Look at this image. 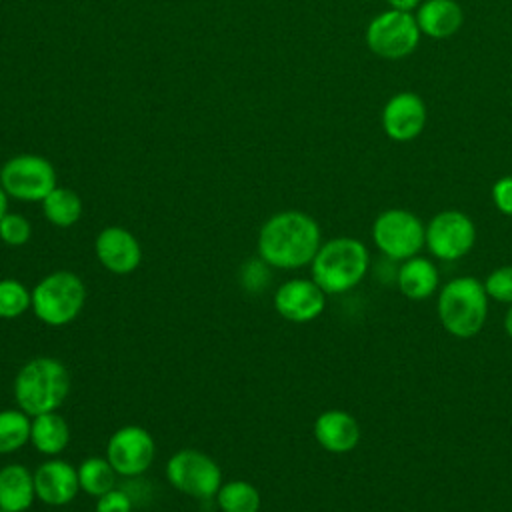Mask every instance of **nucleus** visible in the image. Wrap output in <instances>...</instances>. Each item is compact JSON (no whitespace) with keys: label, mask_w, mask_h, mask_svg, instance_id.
<instances>
[{"label":"nucleus","mask_w":512,"mask_h":512,"mask_svg":"<svg viewBox=\"0 0 512 512\" xmlns=\"http://www.w3.org/2000/svg\"><path fill=\"white\" fill-rule=\"evenodd\" d=\"M322 246L318 222L300 210H282L272 214L258 232L256 250L270 268L298 270L312 264Z\"/></svg>","instance_id":"f257e3e1"},{"label":"nucleus","mask_w":512,"mask_h":512,"mask_svg":"<svg viewBox=\"0 0 512 512\" xmlns=\"http://www.w3.org/2000/svg\"><path fill=\"white\" fill-rule=\"evenodd\" d=\"M70 372L58 358H30L14 376V402L28 416L58 410L70 392Z\"/></svg>","instance_id":"f03ea898"},{"label":"nucleus","mask_w":512,"mask_h":512,"mask_svg":"<svg viewBox=\"0 0 512 512\" xmlns=\"http://www.w3.org/2000/svg\"><path fill=\"white\" fill-rule=\"evenodd\" d=\"M370 268V252L366 244L352 236H338L322 242L310 272L312 280L328 294H344L356 288Z\"/></svg>","instance_id":"7ed1b4c3"},{"label":"nucleus","mask_w":512,"mask_h":512,"mask_svg":"<svg viewBox=\"0 0 512 512\" xmlns=\"http://www.w3.org/2000/svg\"><path fill=\"white\" fill-rule=\"evenodd\" d=\"M442 328L454 338L476 336L488 316V294L484 284L474 276H456L448 280L436 302Z\"/></svg>","instance_id":"20e7f679"},{"label":"nucleus","mask_w":512,"mask_h":512,"mask_svg":"<svg viewBox=\"0 0 512 512\" xmlns=\"http://www.w3.org/2000/svg\"><path fill=\"white\" fill-rule=\"evenodd\" d=\"M86 304V284L70 270H54L42 276L32 288L34 316L52 328H62L76 320Z\"/></svg>","instance_id":"39448f33"},{"label":"nucleus","mask_w":512,"mask_h":512,"mask_svg":"<svg viewBox=\"0 0 512 512\" xmlns=\"http://www.w3.org/2000/svg\"><path fill=\"white\" fill-rule=\"evenodd\" d=\"M372 240L386 258L404 262L426 246V226L410 210L388 208L376 216Z\"/></svg>","instance_id":"423d86ee"},{"label":"nucleus","mask_w":512,"mask_h":512,"mask_svg":"<svg viewBox=\"0 0 512 512\" xmlns=\"http://www.w3.org/2000/svg\"><path fill=\"white\" fill-rule=\"evenodd\" d=\"M164 472L172 488L198 500L214 498L222 486V470L216 460L196 448L176 450L168 458Z\"/></svg>","instance_id":"0eeeda50"},{"label":"nucleus","mask_w":512,"mask_h":512,"mask_svg":"<svg viewBox=\"0 0 512 512\" xmlns=\"http://www.w3.org/2000/svg\"><path fill=\"white\" fill-rule=\"evenodd\" d=\"M6 194L20 202H42L58 184L54 166L38 154H18L0 170Z\"/></svg>","instance_id":"6e6552de"},{"label":"nucleus","mask_w":512,"mask_h":512,"mask_svg":"<svg viewBox=\"0 0 512 512\" xmlns=\"http://www.w3.org/2000/svg\"><path fill=\"white\" fill-rule=\"evenodd\" d=\"M420 28L412 12L384 10L366 26L368 48L388 60H398L412 54L420 42Z\"/></svg>","instance_id":"1a4fd4ad"},{"label":"nucleus","mask_w":512,"mask_h":512,"mask_svg":"<svg viewBox=\"0 0 512 512\" xmlns=\"http://www.w3.org/2000/svg\"><path fill=\"white\" fill-rule=\"evenodd\" d=\"M476 244V226L460 210H442L426 224V248L444 262L464 258Z\"/></svg>","instance_id":"9d476101"},{"label":"nucleus","mask_w":512,"mask_h":512,"mask_svg":"<svg viewBox=\"0 0 512 512\" xmlns=\"http://www.w3.org/2000/svg\"><path fill=\"white\" fill-rule=\"evenodd\" d=\"M156 456V442L152 434L138 426L126 424L112 432L106 442V458L122 478H136L144 474Z\"/></svg>","instance_id":"9b49d317"},{"label":"nucleus","mask_w":512,"mask_h":512,"mask_svg":"<svg viewBox=\"0 0 512 512\" xmlns=\"http://www.w3.org/2000/svg\"><path fill=\"white\" fill-rule=\"evenodd\" d=\"M326 296L328 294L312 278H290L276 288L272 304L284 320L306 324L324 312Z\"/></svg>","instance_id":"f8f14e48"},{"label":"nucleus","mask_w":512,"mask_h":512,"mask_svg":"<svg viewBox=\"0 0 512 512\" xmlns=\"http://www.w3.org/2000/svg\"><path fill=\"white\" fill-rule=\"evenodd\" d=\"M94 254L102 268L118 276L134 272L142 262L138 238L122 226L102 228L94 240Z\"/></svg>","instance_id":"ddd939ff"},{"label":"nucleus","mask_w":512,"mask_h":512,"mask_svg":"<svg viewBox=\"0 0 512 512\" xmlns=\"http://www.w3.org/2000/svg\"><path fill=\"white\" fill-rule=\"evenodd\" d=\"M426 126V104L416 92H398L382 108V128L390 140L410 142Z\"/></svg>","instance_id":"4468645a"},{"label":"nucleus","mask_w":512,"mask_h":512,"mask_svg":"<svg viewBox=\"0 0 512 512\" xmlns=\"http://www.w3.org/2000/svg\"><path fill=\"white\" fill-rule=\"evenodd\" d=\"M34 488L42 504L66 506L80 492L78 470L62 458H48L34 470Z\"/></svg>","instance_id":"2eb2a0df"},{"label":"nucleus","mask_w":512,"mask_h":512,"mask_svg":"<svg viewBox=\"0 0 512 512\" xmlns=\"http://www.w3.org/2000/svg\"><path fill=\"white\" fill-rule=\"evenodd\" d=\"M314 438L316 442L332 454H346L354 450L360 442V424L358 420L340 408H328L320 412L314 420Z\"/></svg>","instance_id":"dca6fc26"},{"label":"nucleus","mask_w":512,"mask_h":512,"mask_svg":"<svg viewBox=\"0 0 512 512\" xmlns=\"http://www.w3.org/2000/svg\"><path fill=\"white\" fill-rule=\"evenodd\" d=\"M34 500V472L18 462L4 464L0 468V508L6 512H26Z\"/></svg>","instance_id":"f3484780"},{"label":"nucleus","mask_w":512,"mask_h":512,"mask_svg":"<svg viewBox=\"0 0 512 512\" xmlns=\"http://www.w3.org/2000/svg\"><path fill=\"white\" fill-rule=\"evenodd\" d=\"M416 22L422 34L442 40L460 30L464 12L456 0H424L418 6Z\"/></svg>","instance_id":"a211bd4d"},{"label":"nucleus","mask_w":512,"mask_h":512,"mask_svg":"<svg viewBox=\"0 0 512 512\" xmlns=\"http://www.w3.org/2000/svg\"><path fill=\"white\" fill-rule=\"evenodd\" d=\"M396 284L408 300H426L436 292L440 284V272L432 260L424 256H412L400 264Z\"/></svg>","instance_id":"6ab92c4d"},{"label":"nucleus","mask_w":512,"mask_h":512,"mask_svg":"<svg viewBox=\"0 0 512 512\" xmlns=\"http://www.w3.org/2000/svg\"><path fill=\"white\" fill-rule=\"evenodd\" d=\"M30 444L36 452L50 458L62 454L70 444V426L66 418L58 414V410L32 416Z\"/></svg>","instance_id":"aec40b11"},{"label":"nucleus","mask_w":512,"mask_h":512,"mask_svg":"<svg viewBox=\"0 0 512 512\" xmlns=\"http://www.w3.org/2000/svg\"><path fill=\"white\" fill-rule=\"evenodd\" d=\"M44 218L58 228L74 226L82 216V200L80 196L64 186H56L44 200H42Z\"/></svg>","instance_id":"412c9836"},{"label":"nucleus","mask_w":512,"mask_h":512,"mask_svg":"<svg viewBox=\"0 0 512 512\" xmlns=\"http://www.w3.org/2000/svg\"><path fill=\"white\" fill-rule=\"evenodd\" d=\"M76 470H78L80 492H86L88 496L98 498L108 490L116 488L118 474L106 456H88L80 462Z\"/></svg>","instance_id":"4be33fe9"},{"label":"nucleus","mask_w":512,"mask_h":512,"mask_svg":"<svg viewBox=\"0 0 512 512\" xmlns=\"http://www.w3.org/2000/svg\"><path fill=\"white\" fill-rule=\"evenodd\" d=\"M220 512H258L262 498L258 488L248 480H228L216 492Z\"/></svg>","instance_id":"5701e85b"},{"label":"nucleus","mask_w":512,"mask_h":512,"mask_svg":"<svg viewBox=\"0 0 512 512\" xmlns=\"http://www.w3.org/2000/svg\"><path fill=\"white\" fill-rule=\"evenodd\" d=\"M32 416L24 410L4 408L0 410V454H12L30 442Z\"/></svg>","instance_id":"b1692460"},{"label":"nucleus","mask_w":512,"mask_h":512,"mask_svg":"<svg viewBox=\"0 0 512 512\" xmlns=\"http://www.w3.org/2000/svg\"><path fill=\"white\" fill-rule=\"evenodd\" d=\"M32 308V290L16 278H0V318L14 320Z\"/></svg>","instance_id":"393cba45"},{"label":"nucleus","mask_w":512,"mask_h":512,"mask_svg":"<svg viewBox=\"0 0 512 512\" xmlns=\"http://www.w3.org/2000/svg\"><path fill=\"white\" fill-rule=\"evenodd\" d=\"M32 236V224L18 212H6L0 220V240L6 246H24Z\"/></svg>","instance_id":"a878e982"},{"label":"nucleus","mask_w":512,"mask_h":512,"mask_svg":"<svg viewBox=\"0 0 512 512\" xmlns=\"http://www.w3.org/2000/svg\"><path fill=\"white\" fill-rule=\"evenodd\" d=\"M482 284H484L488 298L502 302V304H512V264L494 268L484 278Z\"/></svg>","instance_id":"bb28decb"},{"label":"nucleus","mask_w":512,"mask_h":512,"mask_svg":"<svg viewBox=\"0 0 512 512\" xmlns=\"http://www.w3.org/2000/svg\"><path fill=\"white\" fill-rule=\"evenodd\" d=\"M132 506L134 502L126 490L112 488L96 498L94 512H132Z\"/></svg>","instance_id":"cd10ccee"},{"label":"nucleus","mask_w":512,"mask_h":512,"mask_svg":"<svg viewBox=\"0 0 512 512\" xmlns=\"http://www.w3.org/2000/svg\"><path fill=\"white\" fill-rule=\"evenodd\" d=\"M492 202L498 212L512 216V176H502L492 186Z\"/></svg>","instance_id":"c85d7f7f"},{"label":"nucleus","mask_w":512,"mask_h":512,"mask_svg":"<svg viewBox=\"0 0 512 512\" xmlns=\"http://www.w3.org/2000/svg\"><path fill=\"white\" fill-rule=\"evenodd\" d=\"M386 2L392 10H400V12H412L422 4V0H386Z\"/></svg>","instance_id":"c756f323"},{"label":"nucleus","mask_w":512,"mask_h":512,"mask_svg":"<svg viewBox=\"0 0 512 512\" xmlns=\"http://www.w3.org/2000/svg\"><path fill=\"white\" fill-rule=\"evenodd\" d=\"M8 194H6V190L2 188V184H0V220H2V216L8 212Z\"/></svg>","instance_id":"7c9ffc66"},{"label":"nucleus","mask_w":512,"mask_h":512,"mask_svg":"<svg viewBox=\"0 0 512 512\" xmlns=\"http://www.w3.org/2000/svg\"><path fill=\"white\" fill-rule=\"evenodd\" d=\"M504 330L512 338V304H510V308H508V312L504 316Z\"/></svg>","instance_id":"2f4dec72"},{"label":"nucleus","mask_w":512,"mask_h":512,"mask_svg":"<svg viewBox=\"0 0 512 512\" xmlns=\"http://www.w3.org/2000/svg\"><path fill=\"white\" fill-rule=\"evenodd\" d=\"M0 512H6V510H2V508H0Z\"/></svg>","instance_id":"473e14b6"}]
</instances>
